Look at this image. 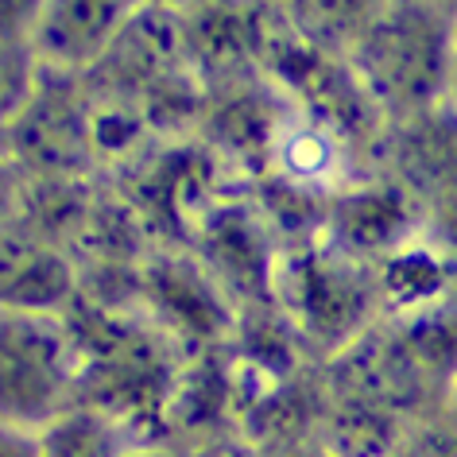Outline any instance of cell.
<instances>
[{
    "mask_svg": "<svg viewBox=\"0 0 457 457\" xmlns=\"http://www.w3.org/2000/svg\"><path fill=\"white\" fill-rule=\"evenodd\" d=\"M36 78H39V62L31 54L0 51V129L20 112V105L36 89Z\"/></svg>",
    "mask_w": 457,
    "mask_h": 457,
    "instance_id": "9",
    "label": "cell"
},
{
    "mask_svg": "<svg viewBox=\"0 0 457 457\" xmlns=\"http://www.w3.org/2000/svg\"><path fill=\"white\" fill-rule=\"evenodd\" d=\"M450 101L457 105V62H453V97H450Z\"/></svg>",
    "mask_w": 457,
    "mask_h": 457,
    "instance_id": "15",
    "label": "cell"
},
{
    "mask_svg": "<svg viewBox=\"0 0 457 457\" xmlns=\"http://www.w3.org/2000/svg\"><path fill=\"white\" fill-rule=\"evenodd\" d=\"M175 457H260V450L248 438H241L237 430H225V434L187 442L182 450H175Z\"/></svg>",
    "mask_w": 457,
    "mask_h": 457,
    "instance_id": "10",
    "label": "cell"
},
{
    "mask_svg": "<svg viewBox=\"0 0 457 457\" xmlns=\"http://www.w3.org/2000/svg\"><path fill=\"white\" fill-rule=\"evenodd\" d=\"M78 403L71 314L0 303V427L39 434Z\"/></svg>",
    "mask_w": 457,
    "mask_h": 457,
    "instance_id": "2",
    "label": "cell"
},
{
    "mask_svg": "<svg viewBox=\"0 0 457 457\" xmlns=\"http://www.w3.org/2000/svg\"><path fill=\"white\" fill-rule=\"evenodd\" d=\"M260 457H334V453L318 442V434H311V438H295V442L271 445V450H260Z\"/></svg>",
    "mask_w": 457,
    "mask_h": 457,
    "instance_id": "12",
    "label": "cell"
},
{
    "mask_svg": "<svg viewBox=\"0 0 457 457\" xmlns=\"http://www.w3.org/2000/svg\"><path fill=\"white\" fill-rule=\"evenodd\" d=\"M136 442L144 438H136L124 422L86 403H74L66 415H59L51 427L39 430L43 457H120Z\"/></svg>",
    "mask_w": 457,
    "mask_h": 457,
    "instance_id": "6",
    "label": "cell"
},
{
    "mask_svg": "<svg viewBox=\"0 0 457 457\" xmlns=\"http://www.w3.org/2000/svg\"><path fill=\"white\" fill-rule=\"evenodd\" d=\"M341 62L384 124L415 120L453 97L457 20L422 0H387Z\"/></svg>",
    "mask_w": 457,
    "mask_h": 457,
    "instance_id": "1",
    "label": "cell"
},
{
    "mask_svg": "<svg viewBox=\"0 0 457 457\" xmlns=\"http://www.w3.org/2000/svg\"><path fill=\"white\" fill-rule=\"evenodd\" d=\"M152 0H47L36 31V62L51 74L97 66L136 28Z\"/></svg>",
    "mask_w": 457,
    "mask_h": 457,
    "instance_id": "4",
    "label": "cell"
},
{
    "mask_svg": "<svg viewBox=\"0 0 457 457\" xmlns=\"http://www.w3.org/2000/svg\"><path fill=\"white\" fill-rule=\"evenodd\" d=\"M422 4H430V8H438V12L457 20V0H422Z\"/></svg>",
    "mask_w": 457,
    "mask_h": 457,
    "instance_id": "14",
    "label": "cell"
},
{
    "mask_svg": "<svg viewBox=\"0 0 457 457\" xmlns=\"http://www.w3.org/2000/svg\"><path fill=\"white\" fill-rule=\"evenodd\" d=\"M0 457H43L39 453V434L0 427Z\"/></svg>",
    "mask_w": 457,
    "mask_h": 457,
    "instance_id": "11",
    "label": "cell"
},
{
    "mask_svg": "<svg viewBox=\"0 0 457 457\" xmlns=\"http://www.w3.org/2000/svg\"><path fill=\"white\" fill-rule=\"evenodd\" d=\"M279 303L291 311L295 334L326 361L353 345L380 322V283L357 268V256L337 245V253H311L291 268Z\"/></svg>",
    "mask_w": 457,
    "mask_h": 457,
    "instance_id": "3",
    "label": "cell"
},
{
    "mask_svg": "<svg viewBox=\"0 0 457 457\" xmlns=\"http://www.w3.org/2000/svg\"><path fill=\"white\" fill-rule=\"evenodd\" d=\"M120 457H175V450H170L167 442H136Z\"/></svg>",
    "mask_w": 457,
    "mask_h": 457,
    "instance_id": "13",
    "label": "cell"
},
{
    "mask_svg": "<svg viewBox=\"0 0 457 457\" xmlns=\"http://www.w3.org/2000/svg\"><path fill=\"white\" fill-rule=\"evenodd\" d=\"M387 0H279L283 20L311 43V47L334 54L349 51V43L380 16Z\"/></svg>",
    "mask_w": 457,
    "mask_h": 457,
    "instance_id": "5",
    "label": "cell"
},
{
    "mask_svg": "<svg viewBox=\"0 0 457 457\" xmlns=\"http://www.w3.org/2000/svg\"><path fill=\"white\" fill-rule=\"evenodd\" d=\"M47 0H0V51L36 59V31Z\"/></svg>",
    "mask_w": 457,
    "mask_h": 457,
    "instance_id": "8",
    "label": "cell"
},
{
    "mask_svg": "<svg viewBox=\"0 0 457 457\" xmlns=\"http://www.w3.org/2000/svg\"><path fill=\"white\" fill-rule=\"evenodd\" d=\"M384 457H457V399L422 415Z\"/></svg>",
    "mask_w": 457,
    "mask_h": 457,
    "instance_id": "7",
    "label": "cell"
}]
</instances>
